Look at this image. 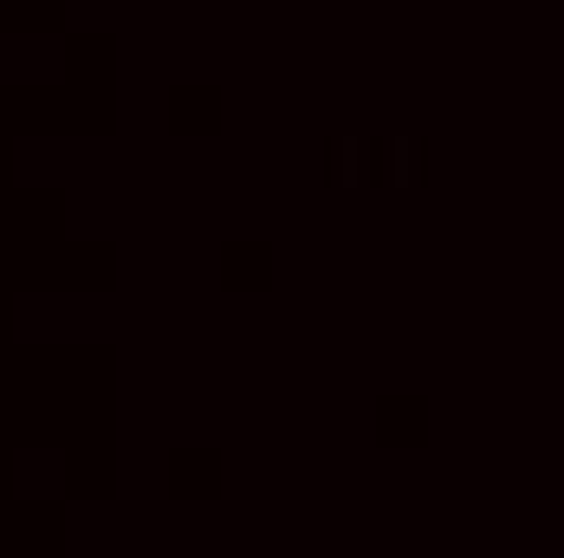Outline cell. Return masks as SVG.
I'll use <instances>...</instances> for the list:
<instances>
[{
	"label": "cell",
	"instance_id": "1",
	"mask_svg": "<svg viewBox=\"0 0 564 558\" xmlns=\"http://www.w3.org/2000/svg\"><path fill=\"white\" fill-rule=\"evenodd\" d=\"M390 182H416V143L409 137L390 143Z\"/></svg>",
	"mask_w": 564,
	"mask_h": 558
},
{
	"label": "cell",
	"instance_id": "2",
	"mask_svg": "<svg viewBox=\"0 0 564 558\" xmlns=\"http://www.w3.org/2000/svg\"><path fill=\"white\" fill-rule=\"evenodd\" d=\"M357 156H363V143H338V182H357Z\"/></svg>",
	"mask_w": 564,
	"mask_h": 558
}]
</instances>
